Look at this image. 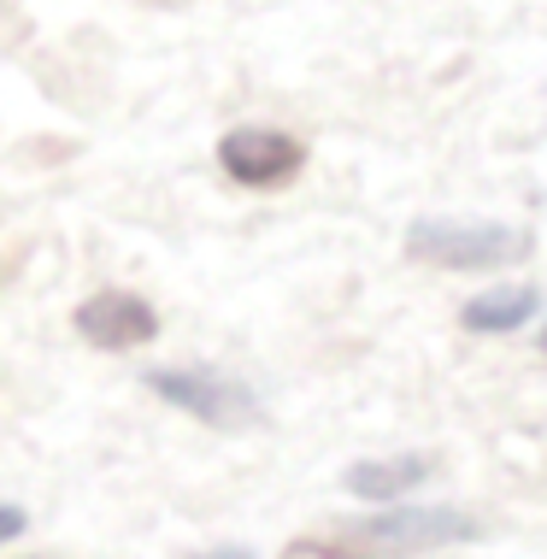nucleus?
<instances>
[{
	"label": "nucleus",
	"mask_w": 547,
	"mask_h": 559,
	"mask_svg": "<svg viewBox=\"0 0 547 559\" xmlns=\"http://www.w3.org/2000/svg\"><path fill=\"white\" fill-rule=\"evenodd\" d=\"M542 312V289H530V283H500V289H483L465 300L460 324L471 336H507V330L530 324Z\"/></svg>",
	"instance_id": "6"
},
{
	"label": "nucleus",
	"mask_w": 547,
	"mask_h": 559,
	"mask_svg": "<svg viewBox=\"0 0 547 559\" xmlns=\"http://www.w3.org/2000/svg\"><path fill=\"white\" fill-rule=\"evenodd\" d=\"M154 330H159L154 307L124 289H100L78 307V336L95 347H142V342H154Z\"/></svg>",
	"instance_id": "5"
},
{
	"label": "nucleus",
	"mask_w": 547,
	"mask_h": 559,
	"mask_svg": "<svg viewBox=\"0 0 547 559\" xmlns=\"http://www.w3.org/2000/svg\"><path fill=\"white\" fill-rule=\"evenodd\" d=\"M300 142L295 135H283V130H260V124H241L230 130L218 142V165L236 177V183H248V189H277L283 177H295L300 171Z\"/></svg>",
	"instance_id": "4"
},
{
	"label": "nucleus",
	"mask_w": 547,
	"mask_h": 559,
	"mask_svg": "<svg viewBox=\"0 0 547 559\" xmlns=\"http://www.w3.org/2000/svg\"><path fill=\"white\" fill-rule=\"evenodd\" d=\"M19 531H24V512L0 501V542H12V536H19Z\"/></svg>",
	"instance_id": "8"
},
{
	"label": "nucleus",
	"mask_w": 547,
	"mask_h": 559,
	"mask_svg": "<svg viewBox=\"0 0 547 559\" xmlns=\"http://www.w3.org/2000/svg\"><path fill=\"white\" fill-rule=\"evenodd\" d=\"M194 559H253L248 548H212V554H194Z\"/></svg>",
	"instance_id": "9"
},
{
	"label": "nucleus",
	"mask_w": 547,
	"mask_h": 559,
	"mask_svg": "<svg viewBox=\"0 0 547 559\" xmlns=\"http://www.w3.org/2000/svg\"><path fill=\"white\" fill-rule=\"evenodd\" d=\"M430 477V460H418V453H406V460H359L354 472L342 483L359 495V501H394V495L418 489V483Z\"/></svg>",
	"instance_id": "7"
},
{
	"label": "nucleus",
	"mask_w": 547,
	"mask_h": 559,
	"mask_svg": "<svg viewBox=\"0 0 547 559\" xmlns=\"http://www.w3.org/2000/svg\"><path fill=\"white\" fill-rule=\"evenodd\" d=\"M406 253L442 271H500L530 253V236L489 218H418L406 230Z\"/></svg>",
	"instance_id": "1"
},
{
	"label": "nucleus",
	"mask_w": 547,
	"mask_h": 559,
	"mask_svg": "<svg viewBox=\"0 0 547 559\" xmlns=\"http://www.w3.org/2000/svg\"><path fill=\"white\" fill-rule=\"evenodd\" d=\"M147 383H154V395H165L171 406H182L189 418L218 425V430H241V425L260 418L253 389H241L236 377H224V371H154Z\"/></svg>",
	"instance_id": "3"
},
{
	"label": "nucleus",
	"mask_w": 547,
	"mask_h": 559,
	"mask_svg": "<svg viewBox=\"0 0 547 559\" xmlns=\"http://www.w3.org/2000/svg\"><path fill=\"white\" fill-rule=\"evenodd\" d=\"M477 536V519L453 507H401V512H377V519L354 524L342 542L365 548V559H406V554H430V548H453V542Z\"/></svg>",
	"instance_id": "2"
},
{
	"label": "nucleus",
	"mask_w": 547,
	"mask_h": 559,
	"mask_svg": "<svg viewBox=\"0 0 547 559\" xmlns=\"http://www.w3.org/2000/svg\"><path fill=\"white\" fill-rule=\"evenodd\" d=\"M542 354H547V324H542Z\"/></svg>",
	"instance_id": "10"
}]
</instances>
